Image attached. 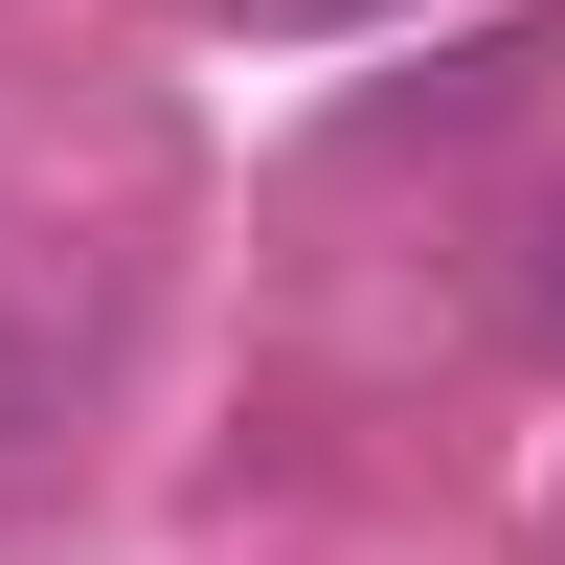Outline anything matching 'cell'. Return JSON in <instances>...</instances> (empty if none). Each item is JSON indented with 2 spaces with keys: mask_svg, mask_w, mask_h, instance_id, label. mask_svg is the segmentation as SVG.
Listing matches in <instances>:
<instances>
[{
  "mask_svg": "<svg viewBox=\"0 0 565 565\" xmlns=\"http://www.w3.org/2000/svg\"><path fill=\"white\" fill-rule=\"evenodd\" d=\"M204 23H249V45H340V23H385V0H204Z\"/></svg>",
  "mask_w": 565,
  "mask_h": 565,
  "instance_id": "cell-1",
  "label": "cell"
},
{
  "mask_svg": "<svg viewBox=\"0 0 565 565\" xmlns=\"http://www.w3.org/2000/svg\"><path fill=\"white\" fill-rule=\"evenodd\" d=\"M543 249H565V226H543ZM543 340H565V271H543Z\"/></svg>",
  "mask_w": 565,
  "mask_h": 565,
  "instance_id": "cell-2",
  "label": "cell"
}]
</instances>
